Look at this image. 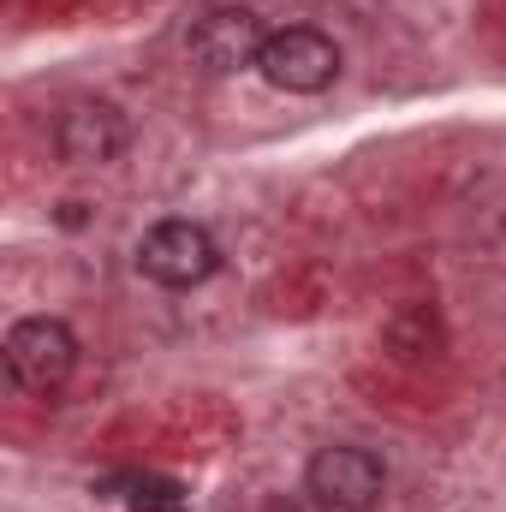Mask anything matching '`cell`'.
<instances>
[{
  "label": "cell",
  "mask_w": 506,
  "mask_h": 512,
  "mask_svg": "<svg viewBox=\"0 0 506 512\" xmlns=\"http://www.w3.org/2000/svg\"><path fill=\"white\" fill-rule=\"evenodd\" d=\"M6 370L24 393H54L78 370V334L60 316H24L6 334Z\"/></svg>",
  "instance_id": "cell-1"
},
{
  "label": "cell",
  "mask_w": 506,
  "mask_h": 512,
  "mask_svg": "<svg viewBox=\"0 0 506 512\" xmlns=\"http://www.w3.org/2000/svg\"><path fill=\"white\" fill-rule=\"evenodd\" d=\"M126 137H131L126 114L108 108V102H78V108H66V114H60V131H54V143H60V155H66L72 167H108V161H120Z\"/></svg>",
  "instance_id": "cell-6"
},
{
  "label": "cell",
  "mask_w": 506,
  "mask_h": 512,
  "mask_svg": "<svg viewBox=\"0 0 506 512\" xmlns=\"http://www.w3.org/2000/svg\"><path fill=\"white\" fill-rule=\"evenodd\" d=\"M179 495H185V489H179L173 477H137V483H131V512H173Z\"/></svg>",
  "instance_id": "cell-8"
},
{
  "label": "cell",
  "mask_w": 506,
  "mask_h": 512,
  "mask_svg": "<svg viewBox=\"0 0 506 512\" xmlns=\"http://www.w3.org/2000/svg\"><path fill=\"white\" fill-rule=\"evenodd\" d=\"M137 268H143L155 286L185 292V286H203V280L221 268V251H215V239H209L197 221H161V227L143 233Z\"/></svg>",
  "instance_id": "cell-3"
},
{
  "label": "cell",
  "mask_w": 506,
  "mask_h": 512,
  "mask_svg": "<svg viewBox=\"0 0 506 512\" xmlns=\"http://www.w3.org/2000/svg\"><path fill=\"white\" fill-rule=\"evenodd\" d=\"M381 340H387V352L405 358V364H423V358H435V352L447 346L441 316H435L429 304H405V310H393L387 328H381Z\"/></svg>",
  "instance_id": "cell-7"
},
{
  "label": "cell",
  "mask_w": 506,
  "mask_h": 512,
  "mask_svg": "<svg viewBox=\"0 0 506 512\" xmlns=\"http://www.w3.org/2000/svg\"><path fill=\"white\" fill-rule=\"evenodd\" d=\"M173 512H185V507H173Z\"/></svg>",
  "instance_id": "cell-9"
},
{
  "label": "cell",
  "mask_w": 506,
  "mask_h": 512,
  "mask_svg": "<svg viewBox=\"0 0 506 512\" xmlns=\"http://www.w3.org/2000/svg\"><path fill=\"white\" fill-rule=\"evenodd\" d=\"M310 495L328 512H376L381 489H387V471L370 447H322L304 471Z\"/></svg>",
  "instance_id": "cell-4"
},
{
  "label": "cell",
  "mask_w": 506,
  "mask_h": 512,
  "mask_svg": "<svg viewBox=\"0 0 506 512\" xmlns=\"http://www.w3.org/2000/svg\"><path fill=\"white\" fill-rule=\"evenodd\" d=\"M256 72L286 96H316L340 78V48L310 24H286V30H268Z\"/></svg>",
  "instance_id": "cell-2"
},
{
  "label": "cell",
  "mask_w": 506,
  "mask_h": 512,
  "mask_svg": "<svg viewBox=\"0 0 506 512\" xmlns=\"http://www.w3.org/2000/svg\"><path fill=\"white\" fill-rule=\"evenodd\" d=\"M262 42H268V30H262V18L245 12V6H221V12H203L197 18V30H191V54H197V66L203 72H245L262 60Z\"/></svg>",
  "instance_id": "cell-5"
}]
</instances>
